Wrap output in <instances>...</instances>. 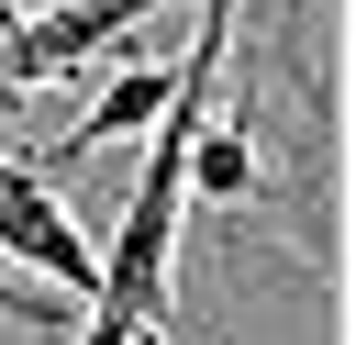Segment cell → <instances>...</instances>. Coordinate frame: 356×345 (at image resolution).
<instances>
[{
    "label": "cell",
    "instance_id": "cell-1",
    "mask_svg": "<svg viewBox=\"0 0 356 345\" xmlns=\"http://www.w3.org/2000/svg\"><path fill=\"white\" fill-rule=\"evenodd\" d=\"M222 78H234V100L200 111L189 200H211L222 234L267 223L300 256V278H323L334 267V45H323V0L234 11Z\"/></svg>",
    "mask_w": 356,
    "mask_h": 345
},
{
    "label": "cell",
    "instance_id": "cell-2",
    "mask_svg": "<svg viewBox=\"0 0 356 345\" xmlns=\"http://www.w3.org/2000/svg\"><path fill=\"white\" fill-rule=\"evenodd\" d=\"M0 267H33L56 300H89V267H100V245L78 234V211L22 156H0Z\"/></svg>",
    "mask_w": 356,
    "mask_h": 345
}]
</instances>
